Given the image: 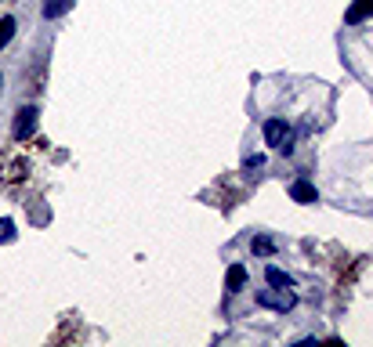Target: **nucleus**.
Masks as SVG:
<instances>
[{
  "instance_id": "nucleus-10",
  "label": "nucleus",
  "mask_w": 373,
  "mask_h": 347,
  "mask_svg": "<svg viewBox=\"0 0 373 347\" xmlns=\"http://www.w3.org/2000/svg\"><path fill=\"white\" fill-rule=\"evenodd\" d=\"M11 37H15V18L8 15V18H0V51L11 44Z\"/></svg>"
},
{
  "instance_id": "nucleus-1",
  "label": "nucleus",
  "mask_w": 373,
  "mask_h": 347,
  "mask_svg": "<svg viewBox=\"0 0 373 347\" xmlns=\"http://www.w3.org/2000/svg\"><path fill=\"white\" fill-rule=\"evenodd\" d=\"M265 145H272V148H279L283 155H290V152H294L290 123H287V119H279V116H272V119L265 123Z\"/></svg>"
},
{
  "instance_id": "nucleus-13",
  "label": "nucleus",
  "mask_w": 373,
  "mask_h": 347,
  "mask_svg": "<svg viewBox=\"0 0 373 347\" xmlns=\"http://www.w3.org/2000/svg\"><path fill=\"white\" fill-rule=\"evenodd\" d=\"M0 83H4V76H0Z\"/></svg>"
},
{
  "instance_id": "nucleus-9",
  "label": "nucleus",
  "mask_w": 373,
  "mask_h": 347,
  "mask_svg": "<svg viewBox=\"0 0 373 347\" xmlns=\"http://www.w3.org/2000/svg\"><path fill=\"white\" fill-rule=\"evenodd\" d=\"M251 249H254V257H272V254H275V242H272L268 235H258V239L251 242Z\"/></svg>"
},
{
  "instance_id": "nucleus-2",
  "label": "nucleus",
  "mask_w": 373,
  "mask_h": 347,
  "mask_svg": "<svg viewBox=\"0 0 373 347\" xmlns=\"http://www.w3.org/2000/svg\"><path fill=\"white\" fill-rule=\"evenodd\" d=\"M37 123H40V109H37V105H25V109L15 116V127H11L15 141H25V138H33V134H37Z\"/></svg>"
},
{
  "instance_id": "nucleus-8",
  "label": "nucleus",
  "mask_w": 373,
  "mask_h": 347,
  "mask_svg": "<svg viewBox=\"0 0 373 347\" xmlns=\"http://www.w3.org/2000/svg\"><path fill=\"white\" fill-rule=\"evenodd\" d=\"M76 0H44V18H62L66 11H73Z\"/></svg>"
},
{
  "instance_id": "nucleus-11",
  "label": "nucleus",
  "mask_w": 373,
  "mask_h": 347,
  "mask_svg": "<svg viewBox=\"0 0 373 347\" xmlns=\"http://www.w3.org/2000/svg\"><path fill=\"white\" fill-rule=\"evenodd\" d=\"M8 239H15V220L0 217V242H8Z\"/></svg>"
},
{
  "instance_id": "nucleus-6",
  "label": "nucleus",
  "mask_w": 373,
  "mask_h": 347,
  "mask_svg": "<svg viewBox=\"0 0 373 347\" xmlns=\"http://www.w3.org/2000/svg\"><path fill=\"white\" fill-rule=\"evenodd\" d=\"M246 278H251V275H246V268H243V264H232V268L225 271V290H229V293H239V290L246 286Z\"/></svg>"
},
{
  "instance_id": "nucleus-5",
  "label": "nucleus",
  "mask_w": 373,
  "mask_h": 347,
  "mask_svg": "<svg viewBox=\"0 0 373 347\" xmlns=\"http://www.w3.org/2000/svg\"><path fill=\"white\" fill-rule=\"evenodd\" d=\"M366 18H373V0H352V8L345 11V22L348 25H359Z\"/></svg>"
},
{
  "instance_id": "nucleus-7",
  "label": "nucleus",
  "mask_w": 373,
  "mask_h": 347,
  "mask_svg": "<svg viewBox=\"0 0 373 347\" xmlns=\"http://www.w3.org/2000/svg\"><path fill=\"white\" fill-rule=\"evenodd\" d=\"M265 278H268V286H272V290H290V286H294V278H290L283 268H275V264L265 268Z\"/></svg>"
},
{
  "instance_id": "nucleus-12",
  "label": "nucleus",
  "mask_w": 373,
  "mask_h": 347,
  "mask_svg": "<svg viewBox=\"0 0 373 347\" xmlns=\"http://www.w3.org/2000/svg\"><path fill=\"white\" fill-rule=\"evenodd\" d=\"M265 167V155H251V160L243 163V170H261Z\"/></svg>"
},
{
  "instance_id": "nucleus-4",
  "label": "nucleus",
  "mask_w": 373,
  "mask_h": 347,
  "mask_svg": "<svg viewBox=\"0 0 373 347\" xmlns=\"http://www.w3.org/2000/svg\"><path fill=\"white\" fill-rule=\"evenodd\" d=\"M290 199H294V203H316L319 192H316V184L308 181V177H297V181L290 184Z\"/></svg>"
},
{
  "instance_id": "nucleus-3",
  "label": "nucleus",
  "mask_w": 373,
  "mask_h": 347,
  "mask_svg": "<svg viewBox=\"0 0 373 347\" xmlns=\"http://www.w3.org/2000/svg\"><path fill=\"white\" fill-rule=\"evenodd\" d=\"M258 304L261 307H272V311H294V304H297V297L290 293V290H258Z\"/></svg>"
}]
</instances>
